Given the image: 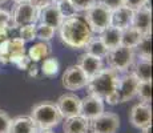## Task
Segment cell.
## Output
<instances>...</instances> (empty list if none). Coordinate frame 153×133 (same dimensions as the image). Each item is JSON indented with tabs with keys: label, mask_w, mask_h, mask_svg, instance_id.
I'll return each mask as SVG.
<instances>
[{
	"label": "cell",
	"mask_w": 153,
	"mask_h": 133,
	"mask_svg": "<svg viewBox=\"0 0 153 133\" xmlns=\"http://www.w3.org/2000/svg\"><path fill=\"white\" fill-rule=\"evenodd\" d=\"M60 39L64 45L72 49H81L93 37V32L89 29L87 22L80 16L64 19L60 27Z\"/></svg>",
	"instance_id": "1"
},
{
	"label": "cell",
	"mask_w": 153,
	"mask_h": 133,
	"mask_svg": "<svg viewBox=\"0 0 153 133\" xmlns=\"http://www.w3.org/2000/svg\"><path fill=\"white\" fill-rule=\"evenodd\" d=\"M119 72L112 68H102L96 76L88 80V91L89 94H95L100 99L108 101V104H119L116 94V87L119 82Z\"/></svg>",
	"instance_id": "2"
},
{
	"label": "cell",
	"mask_w": 153,
	"mask_h": 133,
	"mask_svg": "<svg viewBox=\"0 0 153 133\" xmlns=\"http://www.w3.org/2000/svg\"><path fill=\"white\" fill-rule=\"evenodd\" d=\"M31 117L37 128L52 129L57 126L63 120V114L60 113L56 103L42 101L36 104L31 111Z\"/></svg>",
	"instance_id": "3"
},
{
	"label": "cell",
	"mask_w": 153,
	"mask_h": 133,
	"mask_svg": "<svg viewBox=\"0 0 153 133\" xmlns=\"http://www.w3.org/2000/svg\"><path fill=\"white\" fill-rule=\"evenodd\" d=\"M84 12V20L87 22L89 29L95 33H100L107 27L111 25L112 8L108 7L105 3L100 1V0L96 1L93 5H91Z\"/></svg>",
	"instance_id": "4"
},
{
	"label": "cell",
	"mask_w": 153,
	"mask_h": 133,
	"mask_svg": "<svg viewBox=\"0 0 153 133\" xmlns=\"http://www.w3.org/2000/svg\"><path fill=\"white\" fill-rule=\"evenodd\" d=\"M134 51L131 47L117 45L112 49H108V53L105 56L108 61V67L117 72H126L129 67L134 61Z\"/></svg>",
	"instance_id": "5"
},
{
	"label": "cell",
	"mask_w": 153,
	"mask_h": 133,
	"mask_svg": "<svg viewBox=\"0 0 153 133\" xmlns=\"http://www.w3.org/2000/svg\"><path fill=\"white\" fill-rule=\"evenodd\" d=\"M39 12L40 10L32 5L29 0L16 3L11 13V25L12 28H20L24 25L36 24L39 20Z\"/></svg>",
	"instance_id": "6"
},
{
	"label": "cell",
	"mask_w": 153,
	"mask_h": 133,
	"mask_svg": "<svg viewBox=\"0 0 153 133\" xmlns=\"http://www.w3.org/2000/svg\"><path fill=\"white\" fill-rule=\"evenodd\" d=\"M120 128V117L112 112H102L96 119L89 120V129L93 133H116Z\"/></svg>",
	"instance_id": "7"
},
{
	"label": "cell",
	"mask_w": 153,
	"mask_h": 133,
	"mask_svg": "<svg viewBox=\"0 0 153 133\" xmlns=\"http://www.w3.org/2000/svg\"><path fill=\"white\" fill-rule=\"evenodd\" d=\"M139 81L140 80L133 73H126V75L119 77V82L116 87V94L119 103H126L133 97H136Z\"/></svg>",
	"instance_id": "8"
},
{
	"label": "cell",
	"mask_w": 153,
	"mask_h": 133,
	"mask_svg": "<svg viewBox=\"0 0 153 133\" xmlns=\"http://www.w3.org/2000/svg\"><path fill=\"white\" fill-rule=\"evenodd\" d=\"M88 80L89 79L87 77L84 71L76 64V65H71L65 69L63 75V87L68 91H77L87 87Z\"/></svg>",
	"instance_id": "9"
},
{
	"label": "cell",
	"mask_w": 153,
	"mask_h": 133,
	"mask_svg": "<svg viewBox=\"0 0 153 133\" xmlns=\"http://www.w3.org/2000/svg\"><path fill=\"white\" fill-rule=\"evenodd\" d=\"M129 121L134 128L143 129L152 124V108L151 104L139 103L133 105L129 113Z\"/></svg>",
	"instance_id": "10"
},
{
	"label": "cell",
	"mask_w": 153,
	"mask_h": 133,
	"mask_svg": "<svg viewBox=\"0 0 153 133\" xmlns=\"http://www.w3.org/2000/svg\"><path fill=\"white\" fill-rule=\"evenodd\" d=\"M60 113L63 117H72L80 114V106H81V99L76 96L75 93H65L61 94L56 101Z\"/></svg>",
	"instance_id": "11"
},
{
	"label": "cell",
	"mask_w": 153,
	"mask_h": 133,
	"mask_svg": "<svg viewBox=\"0 0 153 133\" xmlns=\"http://www.w3.org/2000/svg\"><path fill=\"white\" fill-rule=\"evenodd\" d=\"M132 27L141 35H152V11L148 5H144L140 10L133 11Z\"/></svg>",
	"instance_id": "12"
},
{
	"label": "cell",
	"mask_w": 153,
	"mask_h": 133,
	"mask_svg": "<svg viewBox=\"0 0 153 133\" xmlns=\"http://www.w3.org/2000/svg\"><path fill=\"white\" fill-rule=\"evenodd\" d=\"M104 112V103L102 99L95 96V94H88L81 100L80 114L88 120H93Z\"/></svg>",
	"instance_id": "13"
},
{
	"label": "cell",
	"mask_w": 153,
	"mask_h": 133,
	"mask_svg": "<svg viewBox=\"0 0 153 133\" xmlns=\"http://www.w3.org/2000/svg\"><path fill=\"white\" fill-rule=\"evenodd\" d=\"M77 65L84 71V73L87 75V77L91 79V77H93V76H96L100 71L104 68V63H102V59L85 52V53H83V55L79 56Z\"/></svg>",
	"instance_id": "14"
},
{
	"label": "cell",
	"mask_w": 153,
	"mask_h": 133,
	"mask_svg": "<svg viewBox=\"0 0 153 133\" xmlns=\"http://www.w3.org/2000/svg\"><path fill=\"white\" fill-rule=\"evenodd\" d=\"M132 17H133V11L121 4L119 7L112 8L111 25L117 27L120 29H124L132 24Z\"/></svg>",
	"instance_id": "15"
},
{
	"label": "cell",
	"mask_w": 153,
	"mask_h": 133,
	"mask_svg": "<svg viewBox=\"0 0 153 133\" xmlns=\"http://www.w3.org/2000/svg\"><path fill=\"white\" fill-rule=\"evenodd\" d=\"M39 20H40V23H45V24H48V25L53 27L55 29H57L64 19L60 15L57 4H56V3H51L49 5H47L43 10H40Z\"/></svg>",
	"instance_id": "16"
},
{
	"label": "cell",
	"mask_w": 153,
	"mask_h": 133,
	"mask_svg": "<svg viewBox=\"0 0 153 133\" xmlns=\"http://www.w3.org/2000/svg\"><path fill=\"white\" fill-rule=\"evenodd\" d=\"M64 133H87L89 131V120L81 114L67 117L63 126Z\"/></svg>",
	"instance_id": "17"
},
{
	"label": "cell",
	"mask_w": 153,
	"mask_h": 133,
	"mask_svg": "<svg viewBox=\"0 0 153 133\" xmlns=\"http://www.w3.org/2000/svg\"><path fill=\"white\" fill-rule=\"evenodd\" d=\"M37 129L36 124L29 116H19L11 120L8 133H35Z\"/></svg>",
	"instance_id": "18"
},
{
	"label": "cell",
	"mask_w": 153,
	"mask_h": 133,
	"mask_svg": "<svg viewBox=\"0 0 153 133\" xmlns=\"http://www.w3.org/2000/svg\"><path fill=\"white\" fill-rule=\"evenodd\" d=\"M99 37L108 49H112L121 44V29L117 28V27L109 25L102 32H100Z\"/></svg>",
	"instance_id": "19"
},
{
	"label": "cell",
	"mask_w": 153,
	"mask_h": 133,
	"mask_svg": "<svg viewBox=\"0 0 153 133\" xmlns=\"http://www.w3.org/2000/svg\"><path fill=\"white\" fill-rule=\"evenodd\" d=\"M133 75L140 81L152 80V60L151 59L137 57L136 61H133Z\"/></svg>",
	"instance_id": "20"
},
{
	"label": "cell",
	"mask_w": 153,
	"mask_h": 133,
	"mask_svg": "<svg viewBox=\"0 0 153 133\" xmlns=\"http://www.w3.org/2000/svg\"><path fill=\"white\" fill-rule=\"evenodd\" d=\"M52 53V47L48 41H39V43L33 44L28 51V57L33 63H39L51 56Z\"/></svg>",
	"instance_id": "21"
},
{
	"label": "cell",
	"mask_w": 153,
	"mask_h": 133,
	"mask_svg": "<svg viewBox=\"0 0 153 133\" xmlns=\"http://www.w3.org/2000/svg\"><path fill=\"white\" fill-rule=\"evenodd\" d=\"M24 41L20 37H8L7 39V49H8V60L10 63H15L19 60L22 56L25 55V47Z\"/></svg>",
	"instance_id": "22"
},
{
	"label": "cell",
	"mask_w": 153,
	"mask_h": 133,
	"mask_svg": "<svg viewBox=\"0 0 153 133\" xmlns=\"http://www.w3.org/2000/svg\"><path fill=\"white\" fill-rule=\"evenodd\" d=\"M133 51L137 57L152 60V35H144L137 43V45L133 48Z\"/></svg>",
	"instance_id": "23"
},
{
	"label": "cell",
	"mask_w": 153,
	"mask_h": 133,
	"mask_svg": "<svg viewBox=\"0 0 153 133\" xmlns=\"http://www.w3.org/2000/svg\"><path fill=\"white\" fill-rule=\"evenodd\" d=\"M141 37H143V35H141L137 29H134L132 25L121 29V45L134 48Z\"/></svg>",
	"instance_id": "24"
},
{
	"label": "cell",
	"mask_w": 153,
	"mask_h": 133,
	"mask_svg": "<svg viewBox=\"0 0 153 133\" xmlns=\"http://www.w3.org/2000/svg\"><path fill=\"white\" fill-rule=\"evenodd\" d=\"M84 48L88 53H91V55H93V56H97L100 59H105V56H107V53H108V48L102 44L100 37H92V39L89 40V43H88Z\"/></svg>",
	"instance_id": "25"
},
{
	"label": "cell",
	"mask_w": 153,
	"mask_h": 133,
	"mask_svg": "<svg viewBox=\"0 0 153 133\" xmlns=\"http://www.w3.org/2000/svg\"><path fill=\"white\" fill-rule=\"evenodd\" d=\"M136 96L140 99L141 103H146V104H151V101H152V80L139 81Z\"/></svg>",
	"instance_id": "26"
},
{
	"label": "cell",
	"mask_w": 153,
	"mask_h": 133,
	"mask_svg": "<svg viewBox=\"0 0 153 133\" xmlns=\"http://www.w3.org/2000/svg\"><path fill=\"white\" fill-rule=\"evenodd\" d=\"M59 68H60V64H59V60L56 57H47L43 60L42 64V72L44 76L47 77H55L59 72Z\"/></svg>",
	"instance_id": "27"
},
{
	"label": "cell",
	"mask_w": 153,
	"mask_h": 133,
	"mask_svg": "<svg viewBox=\"0 0 153 133\" xmlns=\"http://www.w3.org/2000/svg\"><path fill=\"white\" fill-rule=\"evenodd\" d=\"M35 29H36V39H40L42 41H49L55 35V28L45 23H39L35 25Z\"/></svg>",
	"instance_id": "28"
},
{
	"label": "cell",
	"mask_w": 153,
	"mask_h": 133,
	"mask_svg": "<svg viewBox=\"0 0 153 133\" xmlns=\"http://www.w3.org/2000/svg\"><path fill=\"white\" fill-rule=\"evenodd\" d=\"M36 24H29V25H24L20 27L19 29V37L22 39L24 43H29V41H33L36 39V29H35Z\"/></svg>",
	"instance_id": "29"
},
{
	"label": "cell",
	"mask_w": 153,
	"mask_h": 133,
	"mask_svg": "<svg viewBox=\"0 0 153 133\" xmlns=\"http://www.w3.org/2000/svg\"><path fill=\"white\" fill-rule=\"evenodd\" d=\"M57 8L60 11V15L63 16V19H68V17H73L77 16V11L75 10V7L72 5V3L69 0H64V1L56 3Z\"/></svg>",
	"instance_id": "30"
},
{
	"label": "cell",
	"mask_w": 153,
	"mask_h": 133,
	"mask_svg": "<svg viewBox=\"0 0 153 133\" xmlns=\"http://www.w3.org/2000/svg\"><path fill=\"white\" fill-rule=\"evenodd\" d=\"M11 125V117L5 111L0 109V133H8Z\"/></svg>",
	"instance_id": "31"
},
{
	"label": "cell",
	"mask_w": 153,
	"mask_h": 133,
	"mask_svg": "<svg viewBox=\"0 0 153 133\" xmlns=\"http://www.w3.org/2000/svg\"><path fill=\"white\" fill-rule=\"evenodd\" d=\"M71 3H72V5L75 7V10L77 11V12H80V11H85L88 10V8L91 7V5H93L97 0H69Z\"/></svg>",
	"instance_id": "32"
},
{
	"label": "cell",
	"mask_w": 153,
	"mask_h": 133,
	"mask_svg": "<svg viewBox=\"0 0 153 133\" xmlns=\"http://www.w3.org/2000/svg\"><path fill=\"white\" fill-rule=\"evenodd\" d=\"M148 1L149 0H121V4L128 7L129 10L136 11L143 8L144 5H148Z\"/></svg>",
	"instance_id": "33"
},
{
	"label": "cell",
	"mask_w": 153,
	"mask_h": 133,
	"mask_svg": "<svg viewBox=\"0 0 153 133\" xmlns=\"http://www.w3.org/2000/svg\"><path fill=\"white\" fill-rule=\"evenodd\" d=\"M11 25V13L0 8V28H8Z\"/></svg>",
	"instance_id": "34"
},
{
	"label": "cell",
	"mask_w": 153,
	"mask_h": 133,
	"mask_svg": "<svg viewBox=\"0 0 153 133\" xmlns=\"http://www.w3.org/2000/svg\"><path fill=\"white\" fill-rule=\"evenodd\" d=\"M15 65H16L19 69H22V71H27V68L28 65L31 64V59L28 57L27 55H24V56H22V57L19 59V60H16L15 61Z\"/></svg>",
	"instance_id": "35"
},
{
	"label": "cell",
	"mask_w": 153,
	"mask_h": 133,
	"mask_svg": "<svg viewBox=\"0 0 153 133\" xmlns=\"http://www.w3.org/2000/svg\"><path fill=\"white\" fill-rule=\"evenodd\" d=\"M29 3H31L32 5H35L37 10H43L44 7L49 5L51 3H53V1H52V0H29Z\"/></svg>",
	"instance_id": "36"
},
{
	"label": "cell",
	"mask_w": 153,
	"mask_h": 133,
	"mask_svg": "<svg viewBox=\"0 0 153 133\" xmlns=\"http://www.w3.org/2000/svg\"><path fill=\"white\" fill-rule=\"evenodd\" d=\"M27 71H28V75L31 76V77H36L37 76V65H36V63L31 61V64L28 65Z\"/></svg>",
	"instance_id": "37"
},
{
	"label": "cell",
	"mask_w": 153,
	"mask_h": 133,
	"mask_svg": "<svg viewBox=\"0 0 153 133\" xmlns=\"http://www.w3.org/2000/svg\"><path fill=\"white\" fill-rule=\"evenodd\" d=\"M35 133H53L51 129H47V128H37Z\"/></svg>",
	"instance_id": "38"
},
{
	"label": "cell",
	"mask_w": 153,
	"mask_h": 133,
	"mask_svg": "<svg viewBox=\"0 0 153 133\" xmlns=\"http://www.w3.org/2000/svg\"><path fill=\"white\" fill-rule=\"evenodd\" d=\"M143 133H152V124L145 126V128H143Z\"/></svg>",
	"instance_id": "39"
},
{
	"label": "cell",
	"mask_w": 153,
	"mask_h": 133,
	"mask_svg": "<svg viewBox=\"0 0 153 133\" xmlns=\"http://www.w3.org/2000/svg\"><path fill=\"white\" fill-rule=\"evenodd\" d=\"M7 1H8V0H0V5L4 4V3H7Z\"/></svg>",
	"instance_id": "40"
},
{
	"label": "cell",
	"mask_w": 153,
	"mask_h": 133,
	"mask_svg": "<svg viewBox=\"0 0 153 133\" xmlns=\"http://www.w3.org/2000/svg\"><path fill=\"white\" fill-rule=\"evenodd\" d=\"M12 1H15V3H20V1H25V0H12Z\"/></svg>",
	"instance_id": "41"
},
{
	"label": "cell",
	"mask_w": 153,
	"mask_h": 133,
	"mask_svg": "<svg viewBox=\"0 0 153 133\" xmlns=\"http://www.w3.org/2000/svg\"><path fill=\"white\" fill-rule=\"evenodd\" d=\"M53 3H60V1H64V0H52Z\"/></svg>",
	"instance_id": "42"
},
{
	"label": "cell",
	"mask_w": 153,
	"mask_h": 133,
	"mask_svg": "<svg viewBox=\"0 0 153 133\" xmlns=\"http://www.w3.org/2000/svg\"><path fill=\"white\" fill-rule=\"evenodd\" d=\"M100 1H107V0H100Z\"/></svg>",
	"instance_id": "43"
}]
</instances>
